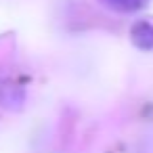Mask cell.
Masks as SVG:
<instances>
[{
	"label": "cell",
	"instance_id": "7a4b0ae2",
	"mask_svg": "<svg viewBox=\"0 0 153 153\" xmlns=\"http://www.w3.org/2000/svg\"><path fill=\"white\" fill-rule=\"evenodd\" d=\"M103 4L115 9V11H122V13H130V11H136L145 4V0H101Z\"/></svg>",
	"mask_w": 153,
	"mask_h": 153
},
{
	"label": "cell",
	"instance_id": "6da1fadb",
	"mask_svg": "<svg viewBox=\"0 0 153 153\" xmlns=\"http://www.w3.org/2000/svg\"><path fill=\"white\" fill-rule=\"evenodd\" d=\"M130 38L134 42L136 48L140 51H153V23L147 19H140L132 25L130 30Z\"/></svg>",
	"mask_w": 153,
	"mask_h": 153
}]
</instances>
